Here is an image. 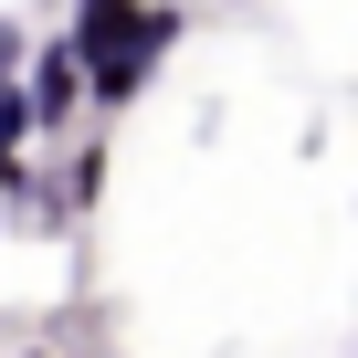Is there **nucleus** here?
<instances>
[{
	"label": "nucleus",
	"instance_id": "nucleus-1",
	"mask_svg": "<svg viewBox=\"0 0 358 358\" xmlns=\"http://www.w3.org/2000/svg\"><path fill=\"white\" fill-rule=\"evenodd\" d=\"M179 32H190L179 0H74L64 43H74V64H85V106H106V116L137 106L148 74L179 53Z\"/></svg>",
	"mask_w": 358,
	"mask_h": 358
},
{
	"label": "nucleus",
	"instance_id": "nucleus-2",
	"mask_svg": "<svg viewBox=\"0 0 358 358\" xmlns=\"http://www.w3.org/2000/svg\"><path fill=\"white\" fill-rule=\"evenodd\" d=\"M22 95H32V116H43V127H74V116H85V64H74V43H64V32H43V43H32Z\"/></svg>",
	"mask_w": 358,
	"mask_h": 358
},
{
	"label": "nucleus",
	"instance_id": "nucleus-4",
	"mask_svg": "<svg viewBox=\"0 0 358 358\" xmlns=\"http://www.w3.org/2000/svg\"><path fill=\"white\" fill-rule=\"evenodd\" d=\"M32 137H43L32 95H22V85H0V158H32Z\"/></svg>",
	"mask_w": 358,
	"mask_h": 358
},
{
	"label": "nucleus",
	"instance_id": "nucleus-5",
	"mask_svg": "<svg viewBox=\"0 0 358 358\" xmlns=\"http://www.w3.org/2000/svg\"><path fill=\"white\" fill-rule=\"evenodd\" d=\"M43 201V179H32V158H0V211H32Z\"/></svg>",
	"mask_w": 358,
	"mask_h": 358
},
{
	"label": "nucleus",
	"instance_id": "nucleus-3",
	"mask_svg": "<svg viewBox=\"0 0 358 358\" xmlns=\"http://www.w3.org/2000/svg\"><path fill=\"white\" fill-rule=\"evenodd\" d=\"M95 201H106V137H85L64 158V211H95Z\"/></svg>",
	"mask_w": 358,
	"mask_h": 358
},
{
	"label": "nucleus",
	"instance_id": "nucleus-6",
	"mask_svg": "<svg viewBox=\"0 0 358 358\" xmlns=\"http://www.w3.org/2000/svg\"><path fill=\"white\" fill-rule=\"evenodd\" d=\"M22 74H32V32H22V22H0V85H22Z\"/></svg>",
	"mask_w": 358,
	"mask_h": 358
}]
</instances>
